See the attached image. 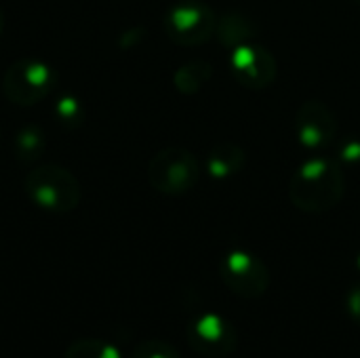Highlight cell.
I'll return each mask as SVG.
<instances>
[{"instance_id": "1", "label": "cell", "mask_w": 360, "mask_h": 358, "mask_svg": "<svg viewBox=\"0 0 360 358\" xmlns=\"http://www.w3.org/2000/svg\"><path fill=\"white\" fill-rule=\"evenodd\" d=\"M346 194V175L333 158H312L304 162L291 179L289 198L293 207L308 215L333 211Z\"/></svg>"}, {"instance_id": "2", "label": "cell", "mask_w": 360, "mask_h": 358, "mask_svg": "<svg viewBox=\"0 0 360 358\" xmlns=\"http://www.w3.org/2000/svg\"><path fill=\"white\" fill-rule=\"evenodd\" d=\"M23 190L36 207L51 213H70L82 198L76 175L61 165L34 167L23 179Z\"/></svg>"}, {"instance_id": "3", "label": "cell", "mask_w": 360, "mask_h": 358, "mask_svg": "<svg viewBox=\"0 0 360 358\" xmlns=\"http://www.w3.org/2000/svg\"><path fill=\"white\" fill-rule=\"evenodd\" d=\"M200 179L198 158L186 148H165L148 162L150 186L167 196H181L194 190Z\"/></svg>"}, {"instance_id": "4", "label": "cell", "mask_w": 360, "mask_h": 358, "mask_svg": "<svg viewBox=\"0 0 360 358\" xmlns=\"http://www.w3.org/2000/svg\"><path fill=\"white\" fill-rule=\"evenodd\" d=\"M57 84V72L42 59H19L2 76V93L15 106H36Z\"/></svg>"}, {"instance_id": "5", "label": "cell", "mask_w": 360, "mask_h": 358, "mask_svg": "<svg viewBox=\"0 0 360 358\" xmlns=\"http://www.w3.org/2000/svg\"><path fill=\"white\" fill-rule=\"evenodd\" d=\"M165 34L179 46H200L217 32L215 11L200 0L175 2L162 19Z\"/></svg>"}, {"instance_id": "6", "label": "cell", "mask_w": 360, "mask_h": 358, "mask_svg": "<svg viewBox=\"0 0 360 358\" xmlns=\"http://www.w3.org/2000/svg\"><path fill=\"white\" fill-rule=\"evenodd\" d=\"M219 276L228 291L240 300L264 298L272 283L264 260L247 251H230L219 264Z\"/></svg>"}, {"instance_id": "7", "label": "cell", "mask_w": 360, "mask_h": 358, "mask_svg": "<svg viewBox=\"0 0 360 358\" xmlns=\"http://www.w3.org/2000/svg\"><path fill=\"white\" fill-rule=\"evenodd\" d=\"M188 344L200 357L228 358L238 350L240 335L228 319L207 312L188 325Z\"/></svg>"}, {"instance_id": "8", "label": "cell", "mask_w": 360, "mask_h": 358, "mask_svg": "<svg viewBox=\"0 0 360 358\" xmlns=\"http://www.w3.org/2000/svg\"><path fill=\"white\" fill-rule=\"evenodd\" d=\"M230 70L238 84L247 89H268L278 76L276 57L262 44H243L232 51Z\"/></svg>"}, {"instance_id": "9", "label": "cell", "mask_w": 360, "mask_h": 358, "mask_svg": "<svg viewBox=\"0 0 360 358\" xmlns=\"http://www.w3.org/2000/svg\"><path fill=\"white\" fill-rule=\"evenodd\" d=\"M293 124L300 143L314 152L325 150L335 139L338 133V120L333 110L319 99H310L302 103L295 112Z\"/></svg>"}, {"instance_id": "10", "label": "cell", "mask_w": 360, "mask_h": 358, "mask_svg": "<svg viewBox=\"0 0 360 358\" xmlns=\"http://www.w3.org/2000/svg\"><path fill=\"white\" fill-rule=\"evenodd\" d=\"M259 34V25L257 21L243 13V11H230L221 17H217V40L219 44L228 46V49H238L243 44L253 42V38Z\"/></svg>"}, {"instance_id": "11", "label": "cell", "mask_w": 360, "mask_h": 358, "mask_svg": "<svg viewBox=\"0 0 360 358\" xmlns=\"http://www.w3.org/2000/svg\"><path fill=\"white\" fill-rule=\"evenodd\" d=\"M245 150L238 143L232 141H221L217 143L209 156H207V171L215 177V179H228L236 173L243 171L245 167Z\"/></svg>"}, {"instance_id": "12", "label": "cell", "mask_w": 360, "mask_h": 358, "mask_svg": "<svg viewBox=\"0 0 360 358\" xmlns=\"http://www.w3.org/2000/svg\"><path fill=\"white\" fill-rule=\"evenodd\" d=\"M213 76V65L205 59H192L188 63H184L181 68H177L173 82L175 89L184 95H194L198 93Z\"/></svg>"}, {"instance_id": "13", "label": "cell", "mask_w": 360, "mask_h": 358, "mask_svg": "<svg viewBox=\"0 0 360 358\" xmlns=\"http://www.w3.org/2000/svg\"><path fill=\"white\" fill-rule=\"evenodd\" d=\"M13 148H15V158L23 165L27 162H36L44 148H46V141H44V135L38 127H23L15 139H13Z\"/></svg>"}, {"instance_id": "14", "label": "cell", "mask_w": 360, "mask_h": 358, "mask_svg": "<svg viewBox=\"0 0 360 358\" xmlns=\"http://www.w3.org/2000/svg\"><path fill=\"white\" fill-rule=\"evenodd\" d=\"M63 358H120V352L103 340H80L65 350Z\"/></svg>"}, {"instance_id": "15", "label": "cell", "mask_w": 360, "mask_h": 358, "mask_svg": "<svg viewBox=\"0 0 360 358\" xmlns=\"http://www.w3.org/2000/svg\"><path fill=\"white\" fill-rule=\"evenodd\" d=\"M82 116H84L82 106H80V101H78L76 97H72V95L61 97V99L57 101V106H55V118H57V122L63 124V127H78V124L82 122Z\"/></svg>"}, {"instance_id": "16", "label": "cell", "mask_w": 360, "mask_h": 358, "mask_svg": "<svg viewBox=\"0 0 360 358\" xmlns=\"http://www.w3.org/2000/svg\"><path fill=\"white\" fill-rule=\"evenodd\" d=\"M133 358H181V354L162 340H146L133 350Z\"/></svg>"}, {"instance_id": "17", "label": "cell", "mask_w": 360, "mask_h": 358, "mask_svg": "<svg viewBox=\"0 0 360 358\" xmlns=\"http://www.w3.org/2000/svg\"><path fill=\"white\" fill-rule=\"evenodd\" d=\"M346 308H348L350 319L354 321V325L360 329V283L350 289V293L346 298Z\"/></svg>"}, {"instance_id": "18", "label": "cell", "mask_w": 360, "mask_h": 358, "mask_svg": "<svg viewBox=\"0 0 360 358\" xmlns=\"http://www.w3.org/2000/svg\"><path fill=\"white\" fill-rule=\"evenodd\" d=\"M342 156H344L346 160H352V162L360 160V141L359 139H350V141H346V143H344V148H342Z\"/></svg>"}, {"instance_id": "19", "label": "cell", "mask_w": 360, "mask_h": 358, "mask_svg": "<svg viewBox=\"0 0 360 358\" xmlns=\"http://www.w3.org/2000/svg\"><path fill=\"white\" fill-rule=\"evenodd\" d=\"M2 27H4V11L0 8V34H2Z\"/></svg>"}, {"instance_id": "20", "label": "cell", "mask_w": 360, "mask_h": 358, "mask_svg": "<svg viewBox=\"0 0 360 358\" xmlns=\"http://www.w3.org/2000/svg\"><path fill=\"white\" fill-rule=\"evenodd\" d=\"M359 268H360V255H359Z\"/></svg>"}, {"instance_id": "21", "label": "cell", "mask_w": 360, "mask_h": 358, "mask_svg": "<svg viewBox=\"0 0 360 358\" xmlns=\"http://www.w3.org/2000/svg\"><path fill=\"white\" fill-rule=\"evenodd\" d=\"M359 2H360V0H359Z\"/></svg>"}]
</instances>
